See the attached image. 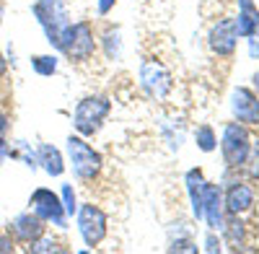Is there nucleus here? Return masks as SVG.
Returning a JSON list of instances; mask_svg holds the SVG:
<instances>
[{
	"instance_id": "11",
	"label": "nucleus",
	"mask_w": 259,
	"mask_h": 254,
	"mask_svg": "<svg viewBox=\"0 0 259 254\" xmlns=\"http://www.w3.org/2000/svg\"><path fill=\"white\" fill-rule=\"evenodd\" d=\"M231 114L236 122H241L246 127L259 124V94L249 86H236L231 91Z\"/></svg>"
},
{
	"instance_id": "13",
	"label": "nucleus",
	"mask_w": 259,
	"mask_h": 254,
	"mask_svg": "<svg viewBox=\"0 0 259 254\" xmlns=\"http://www.w3.org/2000/svg\"><path fill=\"white\" fill-rule=\"evenodd\" d=\"M226 205H223V187L207 182L205 187V200H202V223L210 231H221L226 221Z\"/></svg>"
},
{
	"instance_id": "28",
	"label": "nucleus",
	"mask_w": 259,
	"mask_h": 254,
	"mask_svg": "<svg viewBox=\"0 0 259 254\" xmlns=\"http://www.w3.org/2000/svg\"><path fill=\"white\" fill-rule=\"evenodd\" d=\"M8 133H11V117L3 107H0V138H8Z\"/></svg>"
},
{
	"instance_id": "33",
	"label": "nucleus",
	"mask_w": 259,
	"mask_h": 254,
	"mask_svg": "<svg viewBox=\"0 0 259 254\" xmlns=\"http://www.w3.org/2000/svg\"><path fill=\"white\" fill-rule=\"evenodd\" d=\"M0 24H3V6H0Z\"/></svg>"
},
{
	"instance_id": "21",
	"label": "nucleus",
	"mask_w": 259,
	"mask_h": 254,
	"mask_svg": "<svg viewBox=\"0 0 259 254\" xmlns=\"http://www.w3.org/2000/svg\"><path fill=\"white\" fill-rule=\"evenodd\" d=\"M194 145H197L202 153H212L215 148H218V133H215V127L202 122L197 130H194Z\"/></svg>"
},
{
	"instance_id": "26",
	"label": "nucleus",
	"mask_w": 259,
	"mask_h": 254,
	"mask_svg": "<svg viewBox=\"0 0 259 254\" xmlns=\"http://www.w3.org/2000/svg\"><path fill=\"white\" fill-rule=\"evenodd\" d=\"M246 52L251 60H259V26L251 31V36H246Z\"/></svg>"
},
{
	"instance_id": "31",
	"label": "nucleus",
	"mask_w": 259,
	"mask_h": 254,
	"mask_svg": "<svg viewBox=\"0 0 259 254\" xmlns=\"http://www.w3.org/2000/svg\"><path fill=\"white\" fill-rule=\"evenodd\" d=\"M8 75V57H6V52L0 50V80H3Z\"/></svg>"
},
{
	"instance_id": "4",
	"label": "nucleus",
	"mask_w": 259,
	"mask_h": 254,
	"mask_svg": "<svg viewBox=\"0 0 259 254\" xmlns=\"http://www.w3.org/2000/svg\"><path fill=\"white\" fill-rule=\"evenodd\" d=\"M221 156H223V163L226 168H244V163L249 161V153H251V145H254V138L249 133V127L241 124V122H226L223 124V133H221Z\"/></svg>"
},
{
	"instance_id": "18",
	"label": "nucleus",
	"mask_w": 259,
	"mask_h": 254,
	"mask_svg": "<svg viewBox=\"0 0 259 254\" xmlns=\"http://www.w3.org/2000/svg\"><path fill=\"white\" fill-rule=\"evenodd\" d=\"M101 50L106 55V60L119 62L122 60V31L112 24H106L101 31Z\"/></svg>"
},
{
	"instance_id": "2",
	"label": "nucleus",
	"mask_w": 259,
	"mask_h": 254,
	"mask_svg": "<svg viewBox=\"0 0 259 254\" xmlns=\"http://www.w3.org/2000/svg\"><path fill=\"white\" fill-rule=\"evenodd\" d=\"M65 153H68V163L73 168V177L78 182H94L99 179L104 168V156L85 140L83 135H68L65 140Z\"/></svg>"
},
{
	"instance_id": "23",
	"label": "nucleus",
	"mask_w": 259,
	"mask_h": 254,
	"mask_svg": "<svg viewBox=\"0 0 259 254\" xmlns=\"http://www.w3.org/2000/svg\"><path fill=\"white\" fill-rule=\"evenodd\" d=\"M60 200H62V205H65V213H68V218H73V216L78 213V197H75L73 184H62Z\"/></svg>"
},
{
	"instance_id": "25",
	"label": "nucleus",
	"mask_w": 259,
	"mask_h": 254,
	"mask_svg": "<svg viewBox=\"0 0 259 254\" xmlns=\"http://www.w3.org/2000/svg\"><path fill=\"white\" fill-rule=\"evenodd\" d=\"M226 246H223V239L218 236V231H210L207 228V234H205V239H202V251H207V254H221Z\"/></svg>"
},
{
	"instance_id": "5",
	"label": "nucleus",
	"mask_w": 259,
	"mask_h": 254,
	"mask_svg": "<svg viewBox=\"0 0 259 254\" xmlns=\"http://www.w3.org/2000/svg\"><path fill=\"white\" fill-rule=\"evenodd\" d=\"M231 172L236 168H226L223 174V205H226V213L228 216H246L249 210H254L256 202V189L249 179H239V177H231Z\"/></svg>"
},
{
	"instance_id": "15",
	"label": "nucleus",
	"mask_w": 259,
	"mask_h": 254,
	"mask_svg": "<svg viewBox=\"0 0 259 254\" xmlns=\"http://www.w3.org/2000/svg\"><path fill=\"white\" fill-rule=\"evenodd\" d=\"M184 187H187V195H189V210H192V218L194 221H202V200H205V187L207 179L202 174V168H189L184 174Z\"/></svg>"
},
{
	"instance_id": "34",
	"label": "nucleus",
	"mask_w": 259,
	"mask_h": 254,
	"mask_svg": "<svg viewBox=\"0 0 259 254\" xmlns=\"http://www.w3.org/2000/svg\"><path fill=\"white\" fill-rule=\"evenodd\" d=\"M145 3H150V0H145Z\"/></svg>"
},
{
	"instance_id": "30",
	"label": "nucleus",
	"mask_w": 259,
	"mask_h": 254,
	"mask_svg": "<svg viewBox=\"0 0 259 254\" xmlns=\"http://www.w3.org/2000/svg\"><path fill=\"white\" fill-rule=\"evenodd\" d=\"M11 158V140L8 138H0V166Z\"/></svg>"
},
{
	"instance_id": "6",
	"label": "nucleus",
	"mask_w": 259,
	"mask_h": 254,
	"mask_svg": "<svg viewBox=\"0 0 259 254\" xmlns=\"http://www.w3.org/2000/svg\"><path fill=\"white\" fill-rule=\"evenodd\" d=\"M75 223H78V234H80L83 244L89 249H96L106 239V234H109V218L94 202H78Z\"/></svg>"
},
{
	"instance_id": "7",
	"label": "nucleus",
	"mask_w": 259,
	"mask_h": 254,
	"mask_svg": "<svg viewBox=\"0 0 259 254\" xmlns=\"http://www.w3.org/2000/svg\"><path fill=\"white\" fill-rule=\"evenodd\" d=\"M138 80H140V89L156 101H163L171 94V89H174V75H171V70L156 57H145L140 62Z\"/></svg>"
},
{
	"instance_id": "1",
	"label": "nucleus",
	"mask_w": 259,
	"mask_h": 254,
	"mask_svg": "<svg viewBox=\"0 0 259 254\" xmlns=\"http://www.w3.org/2000/svg\"><path fill=\"white\" fill-rule=\"evenodd\" d=\"M31 13L36 18V24L41 26V31H45L50 47L57 55H62L65 39H68V31H70V24H73L65 0H34Z\"/></svg>"
},
{
	"instance_id": "17",
	"label": "nucleus",
	"mask_w": 259,
	"mask_h": 254,
	"mask_svg": "<svg viewBox=\"0 0 259 254\" xmlns=\"http://www.w3.org/2000/svg\"><path fill=\"white\" fill-rule=\"evenodd\" d=\"M166 251H187V254H197L200 251V246H197V241H194V234H192V228H189L187 221L171 223Z\"/></svg>"
},
{
	"instance_id": "9",
	"label": "nucleus",
	"mask_w": 259,
	"mask_h": 254,
	"mask_svg": "<svg viewBox=\"0 0 259 254\" xmlns=\"http://www.w3.org/2000/svg\"><path fill=\"white\" fill-rule=\"evenodd\" d=\"M94 52H96V39H94L91 21H75V24H70L62 55L73 62H89L94 57Z\"/></svg>"
},
{
	"instance_id": "22",
	"label": "nucleus",
	"mask_w": 259,
	"mask_h": 254,
	"mask_svg": "<svg viewBox=\"0 0 259 254\" xmlns=\"http://www.w3.org/2000/svg\"><path fill=\"white\" fill-rule=\"evenodd\" d=\"M26 251L29 254H57V251H65V244L55 236H47V234H41L36 241L26 244Z\"/></svg>"
},
{
	"instance_id": "16",
	"label": "nucleus",
	"mask_w": 259,
	"mask_h": 254,
	"mask_svg": "<svg viewBox=\"0 0 259 254\" xmlns=\"http://www.w3.org/2000/svg\"><path fill=\"white\" fill-rule=\"evenodd\" d=\"M36 161H39V168L45 172L47 177H52V179H57V177H62L65 174V156H62V151L57 145H52V143H39L36 145Z\"/></svg>"
},
{
	"instance_id": "19",
	"label": "nucleus",
	"mask_w": 259,
	"mask_h": 254,
	"mask_svg": "<svg viewBox=\"0 0 259 254\" xmlns=\"http://www.w3.org/2000/svg\"><path fill=\"white\" fill-rule=\"evenodd\" d=\"M11 158L21 161L26 168H31V172H36V168H39L36 148H31V143H26V140H13L11 143Z\"/></svg>"
},
{
	"instance_id": "24",
	"label": "nucleus",
	"mask_w": 259,
	"mask_h": 254,
	"mask_svg": "<svg viewBox=\"0 0 259 254\" xmlns=\"http://www.w3.org/2000/svg\"><path fill=\"white\" fill-rule=\"evenodd\" d=\"M244 168H246V179L251 184H256L259 182V143L251 145V153H249V161L244 163Z\"/></svg>"
},
{
	"instance_id": "14",
	"label": "nucleus",
	"mask_w": 259,
	"mask_h": 254,
	"mask_svg": "<svg viewBox=\"0 0 259 254\" xmlns=\"http://www.w3.org/2000/svg\"><path fill=\"white\" fill-rule=\"evenodd\" d=\"M223 246L231 251H246L249 246V226L244 223V216H226L223 228H221Z\"/></svg>"
},
{
	"instance_id": "32",
	"label": "nucleus",
	"mask_w": 259,
	"mask_h": 254,
	"mask_svg": "<svg viewBox=\"0 0 259 254\" xmlns=\"http://www.w3.org/2000/svg\"><path fill=\"white\" fill-rule=\"evenodd\" d=\"M251 80H254V91H256V94H259V70H256V73H254V75H251Z\"/></svg>"
},
{
	"instance_id": "12",
	"label": "nucleus",
	"mask_w": 259,
	"mask_h": 254,
	"mask_svg": "<svg viewBox=\"0 0 259 254\" xmlns=\"http://www.w3.org/2000/svg\"><path fill=\"white\" fill-rule=\"evenodd\" d=\"M8 234L16 239V244H31L36 241L41 234H47V223L41 221L34 210H26V213H18L11 223H8Z\"/></svg>"
},
{
	"instance_id": "20",
	"label": "nucleus",
	"mask_w": 259,
	"mask_h": 254,
	"mask_svg": "<svg viewBox=\"0 0 259 254\" xmlns=\"http://www.w3.org/2000/svg\"><path fill=\"white\" fill-rule=\"evenodd\" d=\"M31 70L41 78H52L60 68V55L57 52H50V55H31Z\"/></svg>"
},
{
	"instance_id": "29",
	"label": "nucleus",
	"mask_w": 259,
	"mask_h": 254,
	"mask_svg": "<svg viewBox=\"0 0 259 254\" xmlns=\"http://www.w3.org/2000/svg\"><path fill=\"white\" fill-rule=\"evenodd\" d=\"M114 6H117V0H96V11H99V16H109V13L114 11Z\"/></svg>"
},
{
	"instance_id": "27",
	"label": "nucleus",
	"mask_w": 259,
	"mask_h": 254,
	"mask_svg": "<svg viewBox=\"0 0 259 254\" xmlns=\"http://www.w3.org/2000/svg\"><path fill=\"white\" fill-rule=\"evenodd\" d=\"M13 251H16V239L6 231V234H0V254H13Z\"/></svg>"
},
{
	"instance_id": "3",
	"label": "nucleus",
	"mask_w": 259,
	"mask_h": 254,
	"mask_svg": "<svg viewBox=\"0 0 259 254\" xmlns=\"http://www.w3.org/2000/svg\"><path fill=\"white\" fill-rule=\"evenodd\" d=\"M109 114H112V99L106 94H89L75 104L73 127L78 135L94 138L96 133H101V127Z\"/></svg>"
},
{
	"instance_id": "8",
	"label": "nucleus",
	"mask_w": 259,
	"mask_h": 254,
	"mask_svg": "<svg viewBox=\"0 0 259 254\" xmlns=\"http://www.w3.org/2000/svg\"><path fill=\"white\" fill-rule=\"evenodd\" d=\"M29 210L45 221L47 226H55V228H68V213H65V205L60 200L57 192H52L50 187H36L34 192L29 195Z\"/></svg>"
},
{
	"instance_id": "10",
	"label": "nucleus",
	"mask_w": 259,
	"mask_h": 254,
	"mask_svg": "<svg viewBox=\"0 0 259 254\" xmlns=\"http://www.w3.org/2000/svg\"><path fill=\"white\" fill-rule=\"evenodd\" d=\"M239 39L241 36H239V29H236V18L233 16H226V18H218L210 26V31H207V47H210L212 55L228 60V57L236 55Z\"/></svg>"
}]
</instances>
